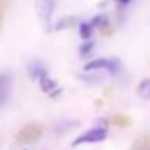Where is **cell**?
<instances>
[{
    "mask_svg": "<svg viewBox=\"0 0 150 150\" xmlns=\"http://www.w3.org/2000/svg\"><path fill=\"white\" fill-rule=\"evenodd\" d=\"M91 24L94 28H105L108 24V16L107 15H97L91 20Z\"/></svg>",
    "mask_w": 150,
    "mask_h": 150,
    "instance_id": "7c38bea8",
    "label": "cell"
},
{
    "mask_svg": "<svg viewBox=\"0 0 150 150\" xmlns=\"http://www.w3.org/2000/svg\"><path fill=\"white\" fill-rule=\"evenodd\" d=\"M39 84H40V89H42V91L45 92V94L52 95V97H55V95L60 92L57 81H53V79L50 78L49 74H45L44 78H40V79H39Z\"/></svg>",
    "mask_w": 150,
    "mask_h": 150,
    "instance_id": "8992f818",
    "label": "cell"
},
{
    "mask_svg": "<svg viewBox=\"0 0 150 150\" xmlns=\"http://www.w3.org/2000/svg\"><path fill=\"white\" fill-rule=\"evenodd\" d=\"M86 71H108L111 76H116L121 71V62L118 58H95L84 65Z\"/></svg>",
    "mask_w": 150,
    "mask_h": 150,
    "instance_id": "7a4b0ae2",
    "label": "cell"
},
{
    "mask_svg": "<svg viewBox=\"0 0 150 150\" xmlns=\"http://www.w3.org/2000/svg\"><path fill=\"white\" fill-rule=\"evenodd\" d=\"M55 7H57V0H37L36 2L37 16H39L40 24H42L45 33H50L53 29L52 16H53V11H55Z\"/></svg>",
    "mask_w": 150,
    "mask_h": 150,
    "instance_id": "6da1fadb",
    "label": "cell"
},
{
    "mask_svg": "<svg viewBox=\"0 0 150 150\" xmlns=\"http://www.w3.org/2000/svg\"><path fill=\"white\" fill-rule=\"evenodd\" d=\"M92 34H94V26L91 24V21H81L79 23V36L84 40H91Z\"/></svg>",
    "mask_w": 150,
    "mask_h": 150,
    "instance_id": "9c48e42d",
    "label": "cell"
},
{
    "mask_svg": "<svg viewBox=\"0 0 150 150\" xmlns=\"http://www.w3.org/2000/svg\"><path fill=\"white\" fill-rule=\"evenodd\" d=\"M79 79H82V81L86 82H92V84H95V82H102L105 79L103 74H98V73H92V71H87V76H79Z\"/></svg>",
    "mask_w": 150,
    "mask_h": 150,
    "instance_id": "8fae6325",
    "label": "cell"
},
{
    "mask_svg": "<svg viewBox=\"0 0 150 150\" xmlns=\"http://www.w3.org/2000/svg\"><path fill=\"white\" fill-rule=\"evenodd\" d=\"M0 20H2V13H0Z\"/></svg>",
    "mask_w": 150,
    "mask_h": 150,
    "instance_id": "2e32d148",
    "label": "cell"
},
{
    "mask_svg": "<svg viewBox=\"0 0 150 150\" xmlns=\"http://www.w3.org/2000/svg\"><path fill=\"white\" fill-rule=\"evenodd\" d=\"M108 136V131L107 127H92V129L86 131V132H82L79 137H76L74 140H73V145L78 147V145H82V144H97V142H103L105 139H107Z\"/></svg>",
    "mask_w": 150,
    "mask_h": 150,
    "instance_id": "3957f363",
    "label": "cell"
},
{
    "mask_svg": "<svg viewBox=\"0 0 150 150\" xmlns=\"http://www.w3.org/2000/svg\"><path fill=\"white\" fill-rule=\"evenodd\" d=\"M137 95L144 100H150V78L142 79L137 86Z\"/></svg>",
    "mask_w": 150,
    "mask_h": 150,
    "instance_id": "ba28073f",
    "label": "cell"
},
{
    "mask_svg": "<svg viewBox=\"0 0 150 150\" xmlns=\"http://www.w3.org/2000/svg\"><path fill=\"white\" fill-rule=\"evenodd\" d=\"M73 20H74V18H63V20H60L58 23L55 24V26H53V29H57V31H60V29H65V28H69L73 24Z\"/></svg>",
    "mask_w": 150,
    "mask_h": 150,
    "instance_id": "5bb4252c",
    "label": "cell"
},
{
    "mask_svg": "<svg viewBox=\"0 0 150 150\" xmlns=\"http://www.w3.org/2000/svg\"><path fill=\"white\" fill-rule=\"evenodd\" d=\"M28 74H29L31 79H37V81H39L40 78H44V76L49 74V73H47L45 66H44L42 63L34 60V62H31L29 65H28Z\"/></svg>",
    "mask_w": 150,
    "mask_h": 150,
    "instance_id": "52a82bcc",
    "label": "cell"
},
{
    "mask_svg": "<svg viewBox=\"0 0 150 150\" xmlns=\"http://www.w3.org/2000/svg\"><path fill=\"white\" fill-rule=\"evenodd\" d=\"M76 126V123H71V121H63V123H58L57 124V132H66V131H69V129H73V127Z\"/></svg>",
    "mask_w": 150,
    "mask_h": 150,
    "instance_id": "4fadbf2b",
    "label": "cell"
},
{
    "mask_svg": "<svg viewBox=\"0 0 150 150\" xmlns=\"http://www.w3.org/2000/svg\"><path fill=\"white\" fill-rule=\"evenodd\" d=\"M11 82H13L11 74H8V73L0 74V105L8 100V95L11 92Z\"/></svg>",
    "mask_w": 150,
    "mask_h": 150,
    "instance_id": "5b68a950",
    "label": "cell"
},
{
    "mask_svg": "<svg viewBox=\"0 0 150 150\" xmlns=\"http://www.w3.org/2000/svg\"><path fill=\"white\" fill-rule=\"evenodd\" d=\"M118 4V7H126V5H129L131 4V0H115Z\"/></svg>",
    "mask_w": 150,
    "mask_h": 150,
    "instance_id": "9a60e30c",
    "label": "cell"
},
{
    "mask_svg": "<svg viewBox=\"0 0 150 150\" xmlns=\"http://www.w3.org/2000/svg\"><path fill=\"white\" fill-rule=\"evenodd\" d=\"M94 47H95L94 40H84V44H81V47H79V55L81 57H89L92 52H94Z\"/></svg>",
    "mask_w": 150,
    "mask_h": 150,
    "instance_id": "30bf717a",
    "label": "cell"
},
{
    "mask_svg": "<svg viewBox=\"0 0 150 150\" xmlns=\"http://www.w3.org/2000/svg\"><path fill=\"white\" fill-rule=\"evenodd\" d=\"M42 136V126L37 123L26 124L20 132L16 134V144H31L34 140H37Z\"/></svg>",
    "mask_w": 150,
    "mask_h": 150,
    "instance_id": "277c9868",
    "label": "cell"
}]
</instances>
